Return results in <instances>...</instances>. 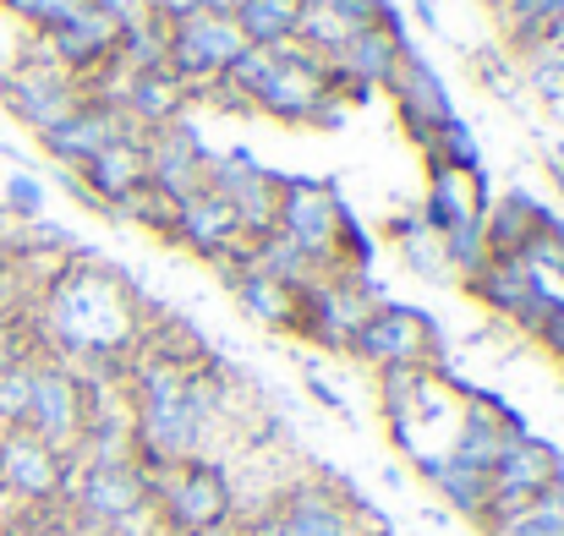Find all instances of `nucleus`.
<instances>
[{
	"label": "nucleus",
	"instance_id": "nucleus-1",
	"mask_svg": "<svg viewBox=\"0 0 564 536\" xmlns=\"http://www.w3.org/2000/svg\"><path fill=\"white\" fill-rule=\"evenodd\" d=\"M219 411V378L187 357H149L132 378V460L143 471L203 460L208 422Z\"/></svg>",
	"mask_w": 564,
	"mask_h": 536
},
{
	"label": "nucleus",
	"instance_id": "nucleus-2",
	"mask_svg": "<svg viewBox=\"0 0 564 536\" xmlns=\"http://www.w3.org/2000/svg\"><path fill=\"white\" fill-rule=\"evenodd\" d=\"M44 329L66 357H116L138 340V296L105 263H66L50 285Z\"/></svg>",
	"mask_w": 564,
	"mask_h": 536
},
{
	"label": "nucleus",
	"instance_id": "nucleus-3",
	"mask_svg": "<svg viewBox=\"0 0 564 536\" xmlns=\"http://www.w3.org/2000/svg\"><path fill=\"white\" fill-rule=\"evenodd\" d=\"M149 510L165 536H197L236 515V493L214 460H182L149 471Z\"/></svg>",
	"mask_w": 564,
	"mask_h": 536
},
{
	"label": "nucleus",
	"instance_id": "nucleus-4",
	"mask_svg": "<svg viewBox=\"0 0 564 536\" xmlns=\"http://www.w3.org/2000/svg\"><path fill=\"white\" fill-rule=\"evenodd\" d=\"M88 411H94V400H88L83 372H72L66 361H50V357L33 361V372H28V405H22V422L17 427H28L39 444H50L55 455L72 460L83 449Z\"/></svg>",
	"mask_w": 564,
	"mask_h": 536
},
{
	"label": "nucleus",
	"instance_id": "nucleus-5",
	"mask_svg": "<svg viewBox=\"0 0 564 536\" xmlns=\"http://www.w3.org/2000/svg\"><path fill=\"white\" fill-rule=\"evenodd\" d=\"M274 230H280V236H285L313 269L340 263L346 247L362 258V236H357V225L346 219V208L335 203V192H329V186H313V181H285Z\"/></svg>",
	"mask_w": 564,
	"mask_h": 536
},
{
	"label": "nucleus",
	"instance_id": "nucleus-6",
	"mask_svg": "<svg viewBox=\"0 0 564 536\" xmlns=\"http://www.w3.org/2000/svg\"><path fill=\"white\" fill-rule=\"evenodd\" d=\"M66 499L77 504V515L88 526H99V536L138 526V521H154V510H149V471L138 460H83L77 477L66 482Z\"/></svg>",
	"mask_w": 564,
	"mask_h": 536
},
{
	"label": "nucleus",
	"instance_id": "nucleus-7",
	"mask_svg": "<svg viewBox=\"0 0 564 536\" xmlns=\"http://www.w3.org/2000/svg\"><path fill=\"white\" fill-rule=\"evenodd\" d=\"M0 99H6L11 121H22L33 138H50L66 116L83 110L88 88L72 72H61L55 55H50V44H44V61H22V66H11L0 77Z\"/></svg>",
	"mask_w": 564,
	"mask_h": 536
},
{
	"label": "nucleus",
	"instance_id": "nucleus-8",
	"mask_svg": "<svg viewBox=\"0 0 564 536\" xmlns=\"http://www.w3.org/2000/svg\"><path fill=\"white\" fill-rule=\"evenodd\" d=\"M241 50H247V39L236 33L230 17L197 11L187 22H171V33H165V72L182 88H219Z\"/></svg>",
	"mask_w": 564,
	"mask_h": 536
},
{
	"label": "nucleus",
	"instance_id": "nucleus-9",
	"mask_svg": "<svg viewBox=\"0 0 564 536\" xmlns=\"http://www.w3.org/2000/svg\"><path fill=\"white\" fill-rule=\"evenodd\" d=\"M351 357H362L378 372H394V367H433L438 357V335H433V318L411 313V307H373L362 318V329L351 335L346 346Z\"/></svg>",
	"mask_w": 564,
	"mask_h": 536
},
{
	"label": "nucleus",
	"instance_id": "nucleus-10",
	"mask_svg": "<svg viewBox=\"0 0 564 536\" xmlns=\"http://www.w3.org/2000/svg\"><path fill=\"white\" fill-rule=\"evenodd\" d=\"M72 466L66 455H55L50 444H39L28 427H6L0 433V493L17 504H55L66 499Z\"/></svg>",
	"mask_w": 564,
	"mask_h": 536
},
{
	"label": "nucleus",
	"instance_id": "nucleus-11",
	"mask_svg": "<svg viewBox=\"0 0 564 536\" xmlns=\"http://www.w3.org/2000/svg\"><path fill=\"white\" fill-rule=\"evenodd\" d=\"M554 482H564V455L549 438H538V433L505 438V449L494 460V515L543 499Z\"/></svg>",
	"mask_w": 564,
	"mask_h": 536
},
{
	"label": "nucleus",
	"instance_id": "nucleus-12",
	"mask_svg": "<svg viewBox=\"0 0 564 536\" xmlns=\"http://www.w3.org/2000/svg\"><path fill=\"white\" fill-rule=\"evenodd\" d=\"M171 236L187 241L192 252H203V258H230V252L252 258V236L241 230V214H236L214 186H197L192 197L176 203V225H171Z\"/></svg>",
	"mask_w": 564,
	"mask_h": 536
},
{
	"label": "nucleus",
	"instance_id": "nucleus-13",
	"mask_svg": "<svg viewBox=\"0 0 564 536\" xmlns=\"http://www.w3.org/2000/svg\"><path fill=\"white\" fill-rule=\"evenodd\" d=\"M274 515L285 536H362L357 499L346 493V482H296L274 504Z\"/></svg>",
	"mask_w": 564,
	"mask_h": 536
},
{
	"label": "nucleus",
	"instance_id": "nucleus-14",
	"mask_svg": "<svg viewBox=\"0 0 564 536\" xmlns=\"http://www.w3.org/2000/svg\"><path fill=\"white\" fill-rule=\"evenodd\" d=\"M121 138H132V127H127V116L110 105V99H83V110L77 116H66L50 138H39L44 149H50V160L55 165H72V171H83L94 154H105L110 143H121Z\"/></svg>",
	"mask_w": 564,
	"mask_h": 536
},
{
	"label": "nucleus",
	"instance_id": "nucleus-15",
	"mask_svg": "<svg viewBox=\"0 0 564 536\" xmlns=\"http://www.w3.org/2000/svg\"><path fill=\"white\" fill-rule=\"evenodd\" d=\"M143 160H149V186L165 192L171 203L192 197L203 186V171H208V160H203V149L187 127H160L154 138H143Z\"/></svg>",
	"mask_w": 564,
	"mask_h": 536
},
{
	"label": "nucleus",
	"instance_id": "nucleus-16",
	"mask_svg": "<svg viewBox=\"0 0 564 536\" xmlns=\"http://www.w3.org/2000/svg\"><path fill=\"white\" fill-rule=\"evenodd\" d=\"M236 302L247 307V318H258L274 335H302V324H307V285H285L258 269L236 274Z\"/></svg>",
	"mask_w": 564,
	"mask_h": 536
},
{
	"label": "nucleus",
	"instance_id": "nucleus-17",
	"mask_svg": "<svg viewBox=\"0 0 564 536\" xmlns=\"http://www.w3.org/2000/svg\"><path fill=\"white\" fill-rule=\"evenodd\" d=\"M182 99H187V88H182L165 66H143V72H127V88H121L116 110L127 116L132 132H138V127L160 132V127H176Z\"/></svg>",
	"mask_w": 564,
	"mask_h": 536
},
{
	"label": "nucleus",
	"instance_id": "nucleus-18",
	"mask_svg": "<svg viewBox=\"0 0 564 536\" xmlns=\"http://www.w3.org/2000/svg\"><path fill=\"white\" fill-rule=\"evenodd\" d=\"M405 61V44L394 28H362L335 61H329V77L335 83H357V88H378L394 77V66Z\"/></svg>",
	"mask_w": 564,
	"mask_h": 536
},
{
	"label": "nucleus",
	"instance_id": "nucleus-19",
	"mask_svg": "<svg viewBox=\"0 0 564 536\" xmlns=\"http://www.w3.org/2000/svg\"><path fill=\"white\" fill-rule=\"evenodd\" d=\"M83 181L99 192V197H116V203H127L138 186H149V160H143V138L132 132V138H121V143H110L105 154H94L88 165H83Z\"/></svg>",
	"mask_w": 564,
	"mask_h": 536
},
{
	"label": "nucleus",
	"instance_id": "nucleus-20",
	"mask_svg": "<svg viewBox=\"0 0 564 536\" xmlns=\"http://www.w3.org/2000/svg\"><path fill=\"white\" fill-rule=\"evenodd\" d=\"M422 477L444 493V504H455L466 521H488L494 515V471H471V466H455V460H422Z\"/></svg>",
	"mask_w": 564,
	"mask_h": 536
},
{
	"label": "nucleus",
	"instance_id": "nucleus-21",
	"mask_svg": "<svg viewBox=\"0 0 564 536\" xmlns=\"http://www.w3.org/2000/svg\"><path fill=\"white\" fill-rule=\"evenodd\" d=\"M302 11H307V0H241L230 11V22H236V33L252 50H274V44H291L296 39Z\"/></svg>",
	"mask_w": 564,
	"mask_h": 536
},
{
	"label": "nucleus",
	"instance_id": "nucleus-22",
	"mask_svg": "<svg viewBox=\"0 0 564 536\" xmlns=\"http://www.w3.org/2000/svg\"><path fill=\"white\" fill-rule=\"evenodd\" d=\"M389 88L400 94V105H405V116L411 121H422L416 132H433V127H444V121H455L449 116V94L438 88V77L427 72V61H400L394 66V77H389Z\"/></svg>",
	"mask_w": 564,
	"mask_h": 536
},
{
	"label": "nucleus",
	"instance_id": "nucleus-23",
	"mask_svg": "<svg viewBox=\"0 0 564 536\" xmlns=\"http://www.w3.org/2000/svg\"><path fill=\"white\" fill-rule=\"evenodd\" d=\"M499 22L516 50H543L564 33V0H499Z\"/></svg>",
	"mask_w": 564,
	"mask_h": 536
},
{
	"label": "nucleus",
	"instance_id": "nucleus-24",
	"mask_svg": "<svg viewBox=\"0 0 564 536\" xmlns=\"http://www.w3.org/2000/svg\"><path fill=\"white\" fill-rule=\"evenodd\" d=\"M482 536H564V482L521 510H499L482 521Z\"/></svg>",
	"mask_w": 564,
	"mask_h": 536
},
{
	"label": "nucleus",
	"instance_id": "nucleus-25",
	"mask_svg": "<svg viewBox=\"0 0 564 536\" xmlns=\"http://www.w3.org/2000/svg\"><path fill=\"white\" fill-rule=\"evenodd\" d=\"M17 22H28V28H39V33H55V28H66L88 0H0Z\"/></svg>",
	"mask_w": 564,
	"mask_h": 536
},
{
	"label": "nucleus",
	"instance_id": "nucleus-26",
	"mask_svg": "<svg viewBox=\"0 0 564 536\" xmlns=\"http://www.w3.org/2000/svg\"><path fill=\"white\" fill-rule=\"evenodd\" d=\"M39 197H44V192H39V181H28V176L6 181V203H11L17 214H39Z\"/></svg>",
	"mask_w": 564,
	"mask_h": 536
},
{
	"label": "nucleus",
	"instance_id": "nucleus-27",
	"mask_svg": "<svg viewBox=\"0 0 564 536\" xmlns=\"http://www.w3.org/2000/svg\"><path fill=\"white\" fill-rule=\"evenodd\" d=\"M203 11V0H154V17L171 28V22H187V17H197Z\"/></svg>",
	"mask_w": 564,
	"mask_h": 536
},
{
	"label": "nucleus",
	"instance_id": "nucleus-28",
	"mask_svg": "<svg viewBox=\"0 0 564 536\" xmlns=\"http://www.w3.org/2000/svg\"><path fill=\"white\" fill-rule=\"evenodd\" d=\"M247 536H285V532H280V515L269 510V515H258V521H247Z\"/></svg>",
	"mask_w": 564,
	"mask_h": 536
},
{
	"label": "nucleus",
	"instance_id": "nucleus-29",
	"mask_svg": "<svg viewBox=\"0 0 564 536\" xmlns=\"http://www.w3.org/2000/svg\"><path fill=\"white\" fill-rule=\"evenodd\" d=\"M197 536H247V521H219V526H208V532H197Z\"/></svg>",
	"mask_w": 564,
	"mask_h": 536
},
{
	"label": "nucleus",
	"instance_id": "nucleus-30",
	"mask_svg": "<svg viewBox=\"0 0 564 536\" xmlns=\"http://www.w3.org/2000/svg\"><path fill=\"white\" fill-rule=\"evenodd\" d=\"M105 536H165L154 521H138V526H121V532H105Z\"/></svg>",
	"mask_w": 564,
	"mask_h": 536
},
{
	"label": "nucleus",
	"instance_id": "nucleus-31",
	"mask_svg": "<svg viewBox=\"0 0 564 536\" xmlns=\"http://www.w3.org/2000/svg\"><path fill=\"white\" fill-rule=\"evenodd\" d=\"M236 6H241V0H203V11H208V17H230Z\"/></svg>",
	"mask_w": 564,
	"mask_h": 536
},
{
	"label": "nucleus",
	"instance_id": "nucleus-32",
	"mask_svg": "<svg viewBox=\"0 0 564 536\" xmlns=\"http://www.w3.org/2000/svg\"><path fill=\"white\" fill-rule=\"evenodd\" d=\"M0 536H6V521H0Z\"/></svg>",
	"mask_w": 564,
	"mask_h": 536
}]
</instances>
